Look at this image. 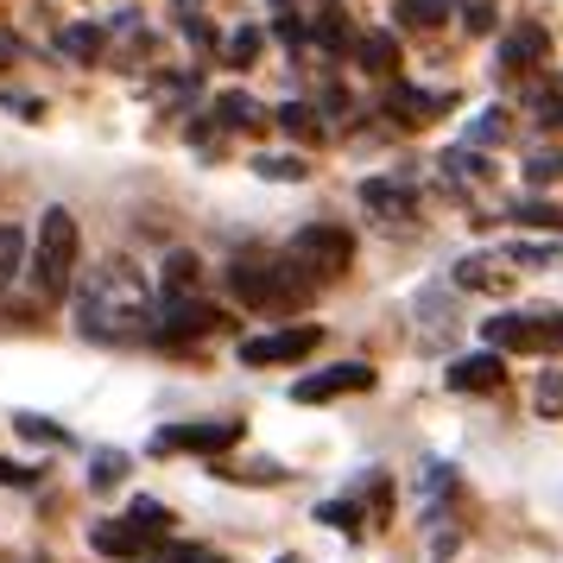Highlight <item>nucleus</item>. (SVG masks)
I'll return each mask as SVG.
<instances>
[{"label":"nucleus","instance_id":"obj_15","mask_svg":"<svg viewBox=\"0 0 563 563\" xmlns=\"http://www.w3.org/2000/svg\"><path fill=\"white\" fill-rule=\"evenodd\" d=\"M456 285L462 291H507V273H500V260L494 254H468L456 266Z\"/></svg>","mask_w":563,"mask_h":563},{"label":"nucleus","instance_id":"obj_2","mask_svg":"<svg viewBox=\"0 0 563 563\" xmlns=\"http://www.w3.org/2000/svg\"><path fill=\"white\" fill-rule=\"evenodd\" d=\"M77 254H82L77 216H70V209H45V216H38V241H32V254H26L32 291H38V298H64V291L77 285Z\"/></svg>","mask_w":563,"mask_h":563},{"label":"nucleus","instance_id":"obj_24","mask_svg":"<svg viewBox=\"0 0 563 563\" xmlns=\"http://www.w3.org/2000/svg\"><path fill=\"white\" fill-rule=\"evenodd\" d=\"M526 184H538V190H544V184H563V153L558 146H538V153L526 158Z\"/></svg>","mask_w":563,"mask_h":563},{"label":"nucleus","instance_id":"obj_21","mask_svg":"<svg viewBox=\"0 0 563 563\" xmlns=\"http://www.w3.org/2000/svg\"><path fill=\"white\" fill-rule=\"evenodd\" d=\"M254 172H260V178H273V184H305V178H310L298 153H260Z\"/></svg>","mask_w":563,"mask_h":563},{"label":"nucleus","instance_id":"obj_28","mask_svg":"<svg viewBox=\"0 0 563 563\" xmlns=\"http://www.w3.org/2000/svg\"><path fill=\"white\" fill-rule=\"evenodd\" d=\"M532 406L544 411V418H563V374H538V393Z\"/></svg>","mask_w":563,"mask_h":563},{"label":"nucleus","instance_id":"obj_3","mask_svg":"<svg viewBox=\"0 0 563 563\" xmlns=\"http://www.w3.org/2000/svg\"><path fill=\"white\" fill-rule=\"evenodd\" d=\"M349 260H355V241H349L342 222H305L291 234V247H285V266H298L310 279H335Z\"/></svg>","mask_w":563,"mask_h":563},{"label":"nucleus","instance_id":"obj_13","mask_svg":"<svg viewBox=\"0 0 563 563\" xmlns=\"http://www.w3.org/2000/svg\"><path fill=\"white\" fill-rule=\"evenodd\" d=\"M544 45H551V38H544V26H512L507 38H500V64H507V70H526V64H538V57H544Z\"/></svg>","mask_w":563,"mask_h":563},{"label":"nucleus","instance_id":"obj_38","mask_svg":"<svg viewBox=\"0 0 563 563\" xmlns=\"http://www.w3.org/2000/svg\"><path fill=\"white\" fill-rule=\"evenodd\" d=\"M146 563H197V551H190V544H158Z\"/></svg>","mask_w":563,"mask_h":563},{"label":"nucleus","instance_id":"obj_11","mask_svg":"<svg viewBox=\"0 0 563 563\" xmlns=\"http://www.w3.org/2000/svg\"><path fill=\"white\" fill-rule=\"evenodd\" d=\"M89 544H96L102 558H140V551H146V538L133 532L128 519H96V526H89Z\"/></svg>","mask_w":563,"mask_h":563},{"label":"nucleus","instance_id":"obj_22","mask_svg":"<svg viewBox=\"0 0 563 563\" xmlns=\"http://www.w3.org/2000/svg\"><path fill=\"white\" fill-rule=\"evenodd\" d=\"M128 526L146 538V544H158V538H165V526H172V512L158 507V500H133V507H128Z\"/></svg>","mask_w":563,"mask_h":563},{"label":"nucleus","instance_id":"obj_14","mask_svg":"<svg viewBox=\"0 0 563 563\" xmlns=\"http://www.w3.org/2000/svg\"><path fill=\"white\" fill-rule=\"evenodd\" d=\"M355 64L361 70H374V77H393V70H399V45H393L386 32H361L355 38Z\"/></svg>","mask_w":563,"mask_h":563},{"label":"nucleus","instance_id":"obj_29","mask_svg":"<svg viewBox=\"0 0 563 563\" xmlns=\"http://www.w3.org/2000/svg\"><path fill=\"white\" fill-rule=\"evenodd\" d=\"M64 52L70 57H96L102 52V32L96 26H64Z\"/></svg>","mask_w":563,"mask_h":563},{"label":"nucleus","instance_id":"obj_31","mask_svg":"<svg viewBox=\"0 0 563 563\" xmlns=\"http://www.w3.org/2000/svg\"><path fill=\"white\" fill-rule=\"evenodd\" d=\"M443 172H456L462 184H475V178H487V165L475 153H468V146H456V153H443Z\"/></svg>","mask_w":563,"mask_h":563},{"label":"nucleus","instance_id":"obj_4","mask_svg":"<svg viewBox=\"0 0 563 563\" xmlns=\"http://www.w3.org/2000/svg\"><path fill=\"white\" fill-rule=\"evenodd\" d=\"M229 285H234V298L254 305V310H279L305 291V285H291V266L285 260H254V254L229 266Z\"/></svg>","mask_w":563,"mask_h":563},{"label":"nucleus","instance_id":"obj_37","mask_svg":"<svg viewBox=\"0 0 563 563\" xmlns=\"http://www.w3.org/2000/svg\"><path fill=\"white\" fill-rule=\"evenodd\" d=\"M121 468H128L121 456H96V475H89V482H96V487H114V482H121Z\"/></svg>","mask_w":563,"mask_h":563},{"label":"nucleus","instance_id":"obj_42","mask_svg":"<svg viewBox=\"0 0 563 563\" xmlns=\"http://www.w3.org/2000/svg\"><path fill=\"white\" fill-rule=\"evenodd\" d=\"M279 563H298V558H279Z\"/></svg>","mask_w":563,"mask_h":563},{"label":"nucleus","instance_id":"obj_1","mask_svg":"<svg viewBox=\"0 0 563 563\" xmlns=\"http://www.w3.org/2000/svg\"><path fill=\"white\" fill-rule=\"evenodd\" d=\"M153 323V291L146 279L121 266V260H108L96 273H82L77 279V330L96 335V342H128Z\"/></svg>","mask_w":563,"mask_h":563},{"label":"nucleus","instance_id":"obj_35","mask_svg":"<svg viewBox=\"0 0 563 563\" xmlns=\"http://www.w3.org/2000/svg\"><path fill=\"white\" fill-rule=\"evenodd\" d=\"M519 222H538V229H563V216H558V209H544V203H519Z\"/></svg>","mask_w":563,"mask_h":563},{"label":"nucleus","instance_id":"obj_18","mask_svg":"<svg viewBox=\"0 0 563 563\" xmlns=\"http://www.w3.org/2000/svg\"><path fill=\"white\" fill-rule=\"evenodd\" d=\"M197 273H203L197 254H172L165 260V305H184V298L197 291Z\"/></svg>","mask_w":563,"mask_h":563},{"label":"nucleus","instance_id":"obj_41","mask_svg":"<svg viewBox=\"0 0 563 563\" xmlns=\"http://www.w3.org/2000/svg\"><path fill=\"white\" fill-rule=\"evenodd\" d=\"M197 563H229V558H197Z\"/></svg>","mask_w":563,"mask_h":563},{"label":"nucleus","instance_id":"obj_30","mask_svg":"<svg viewBox=\"0 0 563 563\" xmlns=\"http://www.w3.org/2000/svg\"><path fill=\"white\" fill-rule=\"evenodd\" d=\"M13 424H20V437H32V443H64V431H57L52 418H38V411H20Z\"/></svg>","mask_w":563,"mask_h":563},{"label":"nucleus","instance_id":"obj_17","mask_svg":"<svg viewBox=\"0 0 563 563\" xmlns=\"http://www.w3.org/2000/svg\"><path fill=\"white\" fill-rule=\"evenodd\" d=\"M526 342H532V355H563V310H532Z\"/></svg>","mask_w":563,"mask_h":563},{"label":"nucleus","instance_id":"obj_20","mask_svg":"<svg viewBox=\"0 0 563 563\" xmlns=\"http://www.w3.org/2000/svg\"><path fill=\"white\" fill-rule=\"evenodd\" d=\"M216 121H222V128H260V102L247 89H229V96L216 102Z\"/></svg>","mask_w":563,"mask_h":563},{"label":"nucleus","instance_id":"obj_19","mask_svg":"<svg viewBox=\"0 0 563 563\" xmlns=\"http://www.w3.org/2000/svg\"><path fill=\"white\" fill-rule=\"evenodd\" d=\"M20 266H26V234L13 229V222H0V291L20 279Z\"/></svg>","mask_w":563,"mask_h":563},{"label":"nucleus","instance_id":"obj_23","mask_svg":"<svg viewBox=\"0 0 563 563\" xmlns=\"http://www.w3.org/2000/svg\"><path fill=\"white\" fill-rule=\"evenodd\" d=\"M393 108L418 121V114H443V108H450V96H424V89H406V82H393Z\"/></svg>","mask_w":563,"mask_h":563},{"label":"nucleus","instance_id":"obj_33","mask_svg":"<svg viewBox=\"0 0 563 563\" xmlns=\"http://www.w3.org/2000/svg\"><path fill=\"white\" fill-rule=\"evenodd\" d=\"M450 13V0H406V20H418V26H437Z\"/></svg>","mask_w":563,"mask_h":563},{"label":"nucleus","instance_id":"obj_5","mask_svg":"<svg viewBox=\"0 0 563 563\" xmlns=\"http://www.w3.org/2000/svg\"><path fill=\"white\" fill-rule=\"evenodd\" d=\"M374 386V367L367 361H342V367H323V374H305L291 386L298 406H323V399H342V393H367Z\"/></svg>","mask_w":563,"mask_h":563},{"label":"nucleus","instance_id":"obj_10","mask_svg":"<svg viewBox=\"0 0 563 563\" xmlns=\"http://www.w3.org/2000/svg\"><path fill=\"white\" fill-rule=\"evenodd\" d=\"M361 203L374 209V216H386V222H411V216H418V197H411V184H399V178H367L361 184Z\"/></svg>","mask_w":563,"mask_h":563},{"label":"nucleus","instance_id":"obj_8","mask_svg":"<svg viewBox=\"0 0 563 563\" xmlns=\"http://www.w3.org/2000/svg\"><path fill=\"white\" fill-rule=\"evenodd\" d=\"M216 323H222V310H209V305H197V298H184V305H165V323H158L153 335L178 349V342H197V335H209Z\"/></svg>","mask_w":563,"mask_h":563},{"label":"nucleus","instance_id":"obj_25","mask_svg":"<svg viewBox=\"0 0 563 563\" xmlns=\"http://www.w3.org/2000/svg\"><path fill=\"white\" fill-rule=\"evenodd\" d=\"M507 140V114L500 108H482L475 121H468V146H500Z\"/></svg>","mask_w":563,"mask_h":563},{"label":"nucleus","instance_id":"obj_12","mask_svg":"<svg viewBox=\"0 0 563 563\" xmlns=\"http://www.w3.org/2000/svg\"><path fill=\"white\" fill-rule=\"evenodd\" d=\"M482 335H487V349H494V355H532V342H526V317H519V310L487 317Z\"/></svg>","mask_w":563,"mask_h":563},{"label":"nucleus","instance_id":"obj_6","mask_svg":"<svg viewBox=\"0 0 563 563\" xmlns=\"http://www.w3.org/2000/svg\"><path fill=\"white\" fill-rule=\"evenodd\" d=\"M317 342H323V330H317V323H298V330H279V335H254V342H241V361H247V367H273V361L310 355Z\"/></svg>","mask_w":563,"mask_h":563},{"label":"nucleus","instance_id":"obj_16","mask_svg":"<svg viewBox=\"0 0 563 563\" xmlns=\"http://www.w3.org/2000/svg\"><path fill=\"white\" fill-rule=\"evenodd\" d=\"M512 266H532V273H558L563 266V241H507V254Z\"/></svg>","mask_w":563,"mask_h":563},{"label":"nucleus","instance_id":"obj_34","mask_svg":"<svg viewBox=\"0 0 563 563\" xmlns=\"http://www.w3.org/2000/svg\"><path fill=\"white\" fill-rule=\"evenodd\" d=\"M462 26L487 32V26H494V0H462Z\"/></svg>","mask_w":563,"mask_h":563},{"label":"nucleus","instance_id":"obj_27","mask_svg":"<svg viewBox=\"0 0 563 563\" xmlns=\"http://www.w3.org/2000/svg\"><path fill=\"white\" fill-rule=\"evenodd\" d=\"M317 519H323V526H335V532H361V507H355V500H323V507H317Z\"/></svg>","mask_w":563,"mask_h":563},{"label":"nucleus","instance_id":"obj_40","mask_svg":"<svg viewBox=\"0 0 563 563\" xmlns=\"http://www.w3.org/2000/svg\"><path fill=\"white\" fill-rule=\"evenodd\" d=\"M26 482H32V468H20V462L0 456V487H26Z\"/></svg>","mask_w":563,"mask_h":563},{"label":"nucleus","instance_id":"obj_9","mask_svg":"<svg viewBox=\"0 0 563 563\" xmlns=\"http://www.w3.org/2000/svg\"><path fill=\"white\" fill-rule=\"evenodd\" d=\"M507 380V355H494V349H482V355H462L450 374H443V386L450 393H494V386Z\"/></svg>","mask_w":563,"mask_h":563},{"label":"nucleus","instance_id":"obj_26","mask_svg":"<svg viewBox=\"0 0 563 563\" xmlns=\"http://www.w3.org/2000/svg\"><path fill=\"white\" fill-rule=\"evenodd\" d=\"M273 121H279L285 133H298V140H317V133H323V128H317V114H310L305 102H285L279 114H273Z\"/></svg>","mask_w":563,"mask_h":563},{"label":"nucleus","instance_id":"obj_36","mask_svg":"<svg viewBox=\"0 0 563 563\" xmlns=\"http://www.w3.org/2000/svg\"><path fill=\"white\" fill-rule=\"evenodd\" d=\"M310 38H317V45H330V52H335V45H349V32L335 26L330 13H323V20H317V26H310Z\"/></svg>","mask_w":563,"mask_h":563},{"label":"nucleus","instance_id":"obj_39","mask_svg":"<svg viewBox=\"0 0 563 563\" xmlns=\"http://www.w3.org/2000/svg\"><path fill=\"white\" fill-rule=\"evenodd\" d=\"M538 121L544 128H563V96H538Z\"/></svg>","mask_w":563,"mask_h":563},{"label":"nucleus","instance_id":"obj_7","mask_svg":"<svg viewBox=\"0 0 563 563\" xmlns=\"http://www.w3.org/2000/svg\"><path fill=\"white\" fill-rule=\"evenodd\" d=\"M229 443H241V424H178V431H158V450H190V456H222Z\"/></svg>","mask_w":563,"mask_h":563},{"label":"nucleus","instance_id":"obj_32","mask_svg":"<svg viewBox=\"0 0 563 563\" xmlns=\"http://www.w3.org/2000/svg\"><path fill=\"white\" fill-rule=\"evenodd\" d=\"M222 52H229V64H254V57H260V32L254 26L229 32V45H222Z\"/></svg>","mask_w":563,"mask_h":563}]
</instances>
